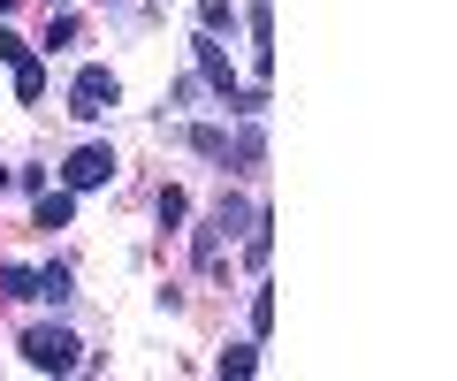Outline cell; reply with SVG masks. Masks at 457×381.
<instances>
[{"instance_id": "obj_1", "label": "cell", "mask_w": 457, "mask_h": 381, "mask_svg": "<svg viewBox=\"0 0 457 381\" xmlns=\"http://www.w3.org/2000/svg\"><path fill=\"white\" fill-rule=\"evenodd\" d=\"M23 366H38V374H77V335L69 328H23Z\"/></svg>"}, {"instance_id": "obj_2", "label": "cell", "mask_w": 457, "mask_h": 381, "mask_svg": "<svg viewBox=\"0 0 457 381\" xmlns=\"http://www.w3.org/2000/svg\"><path fill=\"white\" fill-rule=\"evenodd\" d=\"M122 100V77H114V69H77V84H69V115H84V122H99L107 115V107Z\"/></svg>"}, {"instance_id": "obj_3", "label": "cell", "mask_w": 457, "mask_h": 381, "mask_svg": "<svg viewBox=\"0 0 457 381\" xmlns=\"http://www.w3.org/2000/svg\"><path fill=\"white\" fill-rule=\"evenodd\" d=\"M99 183H114V145H77L62 161V191H99Z\"/></svg>"}, {"instance_id": "obj_4", "label": "cell", "mask_w": 457, "mask_h": 381, "mask_svg": "<svg viewBox=\"0 0 457 381\" xmlns=\"http://www.w3.org/2000/svg\"><path fill=\"white\" fill-rule=\"evenodd\" d=\"M198 69H206V84H213V92H221V100H237V92H245V84H237V69H228V54L213 46V31L198 38Z\"/></svg>"}, {"instance_id": "obj_5", "label": "cell", "mask_w": 457, "mask_h": 381, "mask_svg": "<svg viewBox=\"0 0 457 381\" xmlns=\"http://www.w3.org/2000/svg\"><path fill=\"white\" fill-rule=\"evenodd\" d=\"M38 199V229H69V214H77V191H31Z\"/></svg>"}, {"instance_id": "obj_6", "label": "cell", "mask_w": 457, "mask_h": 381, "mask_svg": "<svg viewBox=\"0 0 457 381\" xmlns=\"http://www.w3.org/2000/svg\"><path fill=\"white\" fill-rule=\"evenodd\" d=\"M16 100H23V107L46 100V62H38V54H16Z\"/></svg>"}, {"instance_id": "obj_7", "label": "cell", "mask_w": 457, "mask_h": 381, "mask_svg": "<svg viewBox=\"0 0 457 381\" xmlns=\"http://www.w3.org/2000/svg\"><path fill=\"white\" fill-rule=\"evenodd\" d=\"M0 298H8V305H31L38 298V267H0Z\"/></svg>"}, {"instance_id": "obj_8", "label": "cell", "mask_w": 457, "mask_h": 381, "mask_svg": "<svg viewBox=\"0 0 457 381\" xmlns=\"http://www.w3.org/2000/svg\"><path fill=\"white\" fill-rule=\"evenodd\" d=\"M213 229H221V236L252 229V206H245V199H221V206H213Z\"/></svg>"}, {"instance_id": "obj_9", "label": "cell", "mask_w": 457, "mask_h": 381, "mask_svg": "<svg viewBox=\"0 0 457 381\" xmlns=\"http://www.w3.org/2000/svg\"><path fill=\"white\" fill-rule=\"evenodd\" d=\"M191 153H206V161H228V130H213V122H198V130H191Z\"/></svg>"}, {"instance_id": "obj_10", "label": "cell", "mask_w": 457, "mask_h": 381, "mask_svg": "<svg viewBox=\"0 0 457 381\" xmlns=\"http://www.w3.org/2000/svg\"><path fill=\"white\" fill-rule=\"evenodd\" d=\"M198 23H206V31H237V8H228V0H198Z\"/></svg>"}, {"instance_id": "obj_11", "label": "cell", "mask_w": 457, "mask_h": 381, "mask_svg": "<svg viewBox=\"0 0 457 381\" xmlns=\"http://www.w3.org/2000/svg\"><path fill=\"white\" fill-rule=\"evenodd\" d=\"M38 298H46V305L69 298V267H38Z\"/></svg>"}, {"instance_id": "obj_12", "label": "cell", "mask_w": 457, "mask_h": 381, "mask_svg": "<svg viewBox=\"0 0 457 381\" xmlns=\"http://www.w3.org/2000/svg\"><path fill=\"white\" fill-rule=\"evenodd\" d=\"M252 328H260V335L275 328V290H252Z\"/></svg>"}, {"instance_id": "obj_13", "label": "cell", "mask_w": 457, "mask_h": 381, "mask_svg": "<svg viewBox=\"0 0 457 381\" xmlns=\"http://www.w3.org/2000/svg\"><path fill=\"white\" fill-rule=\"evenodd\" d=\"M252 366H260V351H252V344H237V351H221V374H252Z\"/></svg>"}, {"instance_id": "obj_14", "label": "cell", "mask_w": 457, "mask_h": 381, "mask_svg": "<svg viewBox=\"0 0 457 381\" xmlns=\"http://www.w3.org/2000/svg\"><path fill=\"white\" fill-rule=\"evenodd\" d=\"M183 214H191V199H183V191H161V229H176Z\"/></svg>"}, {"instance_id": "obj_15", "label": "cell", "mask_w": 457, "mask_h": 381, "mask_svg": "<svg viewBox=\"0 0 457 381\" xmlns=\"http://www.w3.org/2000/svg\"><path fill=\"white\" fill-rule=\"evenodd\" d=\"M0 191H8V168H0Z\"/></svg>"}]
</instances>
